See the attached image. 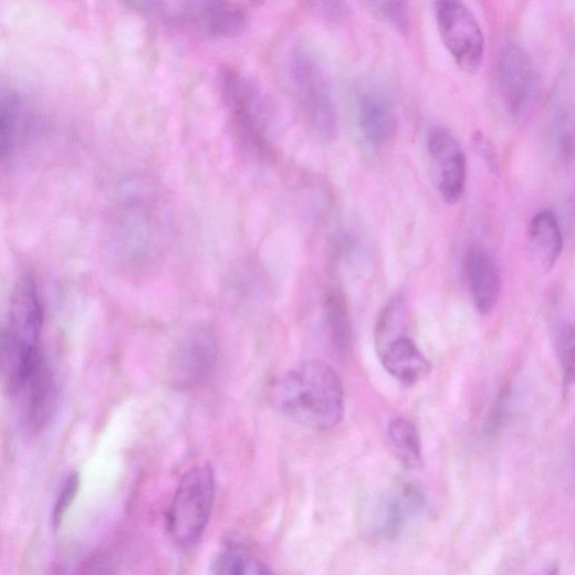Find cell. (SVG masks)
I'll list each match as a JSON object with an SVG mask.
<instances>
[{"label": "cell", "mask_w": 575, "mask_h": 575, "mask_svg": "<svg viewBox=\"0 0 575 575\" xmlns=\"http://www.w3.org/2000/svg\"><path fill=\"white\" fill-rule=\"evenodd\" d=\"M496 86L503 107L514 118H522L534 105L539 92L537 71L529 52L521 45L511 43L502 48Z\"/></svg>", "instance_id": "cell-6"}, {"label": "cell", "mask_w": 575, "mask_h": 575, "mask_svg": "<svg viewBox=\"0 0 575 575\" xmlns=\"http://www.w3.org/2000/svg\"><path fill=\"white\" fill-rule=\"evenodd\" d=\"M557 349L561 359L564 384H572L574 373V331L568 324H562L557 331Z\"/></svg>", "instance_id": "cell-22"}, {"label": "cell", "mask_w": 575, "mask_h": 575, "mask_svg": "<svg viewBox=\"0 0 575 575\" xmlns=\"http://www.w3.org/2000/svg\"><path fill=\"white\" fill-rule=\"evenodd\" d=\"M436 14L441 39L457 63L472 72L481 65L484 39L481 27L461 2L443 0L436 4Z\"/></svg>", "instance_id": "cell-7"}, {"label": "cell", "mask_w": 575, "mask_h": 575, "mask_svg": "<svg viewBox=\"0 0 575 575\" xmlns=\"http://www.w3.org/2000/svg\"><path fill=\"white\" fill-rule=\"evenodd\" d=\"M428 170L440 196L448 203L458 202L467 181V161L457 138L446 128L436 127L426 136Z\"/></svg>", "instance_id": "cell-9"}, {"label": "cell", "mask_w": 575, "mask_h": 575, "mask_svg": "<svg viewBox=\"0 0 575 575\" xmlns=\"http://www.w3.org/2000/svg\"><path fill=\"white\" fill-rule=\"evenodd\" d=\"M288 77L302 115L312 134L323 143L338 134V115L333 91L316 55L295 46L286 61Z\"/></svg>", "instance_id": "cell-3"}, {"label": "cell", "mask_w": 575, "mask_h": 575, "mask_svg": "<svg viewBox=\"0 0 575 575\" xmlns=\"http://www.w3.org/2000/svg\"><path fill=\"white\" fill-rule=\"evenodd\" d=\"M466 271L477 311L481 314L490 313L501 292V273L496 262L487 251L474 249L468 255Z\"/></svg>", "instance_id": "cell-14"}, {"label": "cell", "mask_w": 575, "mask_h": 575, "mask_svg": "<svg viewBox=\"0 0 575 575\" xmlns=\"http://www.w3.org/2000/svg\"><path fill=\"white\" fill-rule=\"evenodd\" d=\"M30 384L29 417L34 427L40 426L50 407L51 401V376L44 367L42 358L32 372L25 384Z\"/></svg>", "instance_id": "cell-17"}, {"label": "cell", "mask_w": 575, "mask_h": 575, "mask_svg": "<svg viewBox=\"0 0 575 575\" xmlns=\"http://www.w3.org/2000/svg\"><path fill=\"white\" fill-rule=\"evenodd\" d=\"M218 575H244L245 558L238 547L228 548L221 556Z\"/></svg>", "instance_id": "cell-23"}, {"label": "cell", "mask_w": 575, "mask_h": 575, "mask_svg": "<svg viewBox=\"0 0 575 575\" xmlns=\"http://www.w3.org/2000/svg\"><path fill=\"white\" fill-rule=\"evenodd\" d=\"M221 94L231 125L241 146L252 156H273L270 103L260 86L240 70L221 71Z\"/></svg>", "instance_id": "cell-2"}, {"label": "cell", "mask_w": 575, "mask_h": 575, "mask_svg": "<svg viewBox=\"0 0 575 575\" xmlns=\"http://www.w3.org/2000/svg\"><path fill=\"white\" fill-rule=\"evenodd\" d=\"M81 488V478L79 473H72L65 480L56 501L54 502V506L52 510V524L54 529H59L62 524L66 512L74 503L77 498L79 491Z\"/></svg>", "instance_id": "cell-21"}, {"label": "cell", "mask_w": 575, "mask_h": 575, "mask_svg": "<svg viewBox=\"0 0 575 575\" xmlns=\"http://www.w3.org/2000/svg\"><path fill=\"white\" fill-rule=\"evenodd\" d=\"M368 7L386 21L393 25L398 32L404 35L408 34L411 27L410 11L407 3L404 2H375L369 3Z\"/></svg>", "instance_id": "cell-20"}, {"label": "cell", "mask_w": 575, "mask_h": 575, "mask_svg": "<svg viewBox=\"0 0 575 575\" xmlns=\"http://www.w3.org/2000/svg\"><path fill=\"white\" fill-rule=\"evenodd\" d=\"M218 358L219 344L212 331L195 328L174 348L168 368L169 379L179 389L199 386L212 375Z\"/></svg>", "instance_id": "cell-8"}, {"label": "cell", "mask_w": 575, "mask_h": 575, "mask_svg": "<svg viewBox=\"0 0 575 575\" xmlns=\"http://www.w3.org/2000/svg\"><path fill=\"white\" fill-rule=\"evenodd\" d=\"M377 353L386 372L404 386H414L430 373L428 359L408 332L377 345Z\"/></svg>", "instance_id": "cell-13"}, {"label": "cell", "mask_w": 575, "mask_h": 575, "mask_svg": "<svg viewBox=\"0 0 575 575\" xmlns=\"http://www.w3.org/2000/svg\"><path fill=\"white\" fill-rule=\"evenodd\" d=\"M42 309L36 284L29 273L22 274L14 286L10 307V330L13 342L25 353L36 351L42 330Z\"/></svg>", "instance_id": "cell-12"}, {"label": "cell", "mask_w": 575, "mask_h": 575, "mask_svg": "<svg viewBox=\"0 0 575 575\" xmlns=\"http://www.w3.org/2000/svg\"><path fill=\"white\" fill-rule=\"evenodd\" d=\"M391 447L397 459L408 469L421 462V443L416 426L404 417L395 418L388 427Z\"/></svg>", "instance_id": "cell-16"}, {"label": "cell", "mask_w": 575, "mask_h": 575, "mask_svg": "<svg viewBox=\"0 0 575 575\" xmlns=\"http://www.w3.org/2000/svg\"><path fill=\"white\" fill-rule=\"evenodd\" d=\"M259 575H276L268 565L260 564L258 568Z\"/></svg>", "instance_id": "cell-25"}, {"label": "cell", "mask_w": 575, "mask_h": 575, "mask_svg": "<svg viewBox=\"0 0 575 575\" xmlns=\"http://www.w3.org/2000/svg\"><path fill=\"white\" fill-rule=\"evenodd\" d=\"M144 17L168 28L208 39H229L248 25V13L226 2H144L133 4Z\"/></svg>", "instance_id": "cell-4"}, {"label": "cell", "mask_w": 575, "mask_h": 575, "mask_svg": "<svg viewBox=\"0 0 575 575\" xmlns=\"http://www.w3.org/2000/svg\"><path fill=\"white\" fill-rule=\"evenodd\" d=\"M354 119L359 135L373 147L390 142L399 126L395 103L378 88H365L356 94Z\"/></svg>", "instance_id": "cell-11"}, {"label": "cell", "mask_w": 575, "mask_h": 575, "mask_svg": "<svg viewBox=\"0 0 575 575\" xmlns=\"http://www.w3.org/2000/svg\"><path fill=\"white\" fill-rule=\"evenodd\" d=\"M7 339H8V332L0 331V349L3 348Z\"/></svg>", "instance_id": "cell-26"}, {"label": "cell", "mask_w": 575, "mask_h": 575, "mask_svg": "<svg viewBox=\"0 0 575 575\" xmlns=\"http://www.w3.org/2000/svg\"><path fill=\"white\" fill-rule=\"evenodd\" d=\"M529 242L540 263L550 269L558 260L563 249V237L551 210L536 213L529 227Z\"/></svg>", "instance_id": "cell-15"}, {"label": "cell", "mask_w": 575, "mask_h": 575, "mask_svg": "<svg viewBox=\"0 0 575 575\" xmlns=\"http://www.w3.org/2000/svg\"><path fill=\"white\" fill-rule=\"evenodd\" d=\"M327 321L335 343L339 347H346L349 343V322L347 311L337 292H330L325 301Z\"/></svg>", "instance_id": "cell-19"}, {"label": "cell", "mask_w": 575, "mask_h": 575, "mask_svg": "<svg viewBox=\"0 0 575 575\" xmlns=\"http://www.w3.org/2000/svg\"><path fill=\"white\" fill-rule=\"evenodd\" d=\"M474 146L478 149L479 154L483 157V159L495 169L496 167V159L495 154L490 146V144L487 142L484 136L481 134L474 135Z\"/></svg>", "instance_id": "cell-24"}, {"label": "cell", "mask_w": 575, "mask_h": 575, "mask_svg": "<svg viewBox=\"0 0 575 575\" xmlns=\"http://www.w3.org/2000/svg\"><path fill=\"white\" fill-rule=\"evenodd\" d=\"M19 112L18 94L0 83V165L11 150Z\"/></svg>", "instance_id": "cell-18"}, {"label": "cell", "mask_w": 575, "mask_h": 575, "mask_svg": "<svg viewBox=\"0 0 575 575\" xmlns=\"http://www.w3.org/2000/svg\"><path fill=\"white\" fill-rule=\"evenodd\" d=\"M270 402L285 419L313 429L333 428L344 416L341 379L317 359L280 375L270 389Z\"/></svg>", "instance_id": "cell-1"}, {"label": "cell", "mask_w": 575, "mask_h": 575, "mask_svg": "<svg viewBox=\"0 0 575 575\" xmlns=\"http://www.w3.org/2000/svg\"><path fill=\"white\" fill-rule=\"evenodd\" d=\"M425 508L426 498L417 485L397 484L378 503L375 532L383 540H397L421 516Z\"/></svg>", "instance_id": "cell-10"}, {"label": "cell", "mask_w": 575, "mask_h": 575, "mask_svg": "<svg viewBox=\"0 0 575 575\" xmlns=\"http://www.w3.org/2000/svg\"><path fill=\"white\" fill-rule=\"evenodd\" d=\"M215 479L209 466L200 464L181 478L169 514V530L182 547L195 545L209 522Z\"/></svg>", "instance_id": "cell-5"}]
</instances>
